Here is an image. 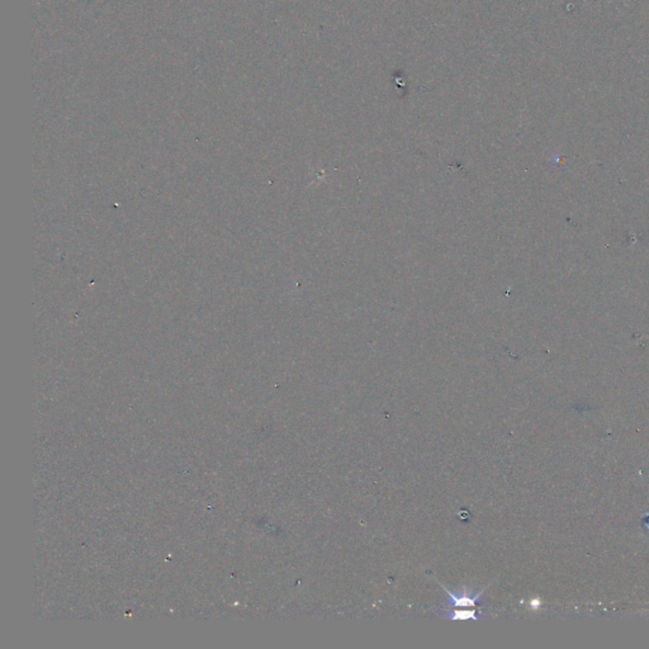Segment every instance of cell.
<instances>
[{"instance_id": "obj_1", "label": "cell", "mask_w": 649, "mask_h": 649, "mask_svg": "<svg viewBox=\"0 0 649 649\" xmlns=\"http://www.w3.org/2000/svg\"><path fill=\"white\" fill-rule=\"evenodd\" d=\"M444 589L448 594L447 603H448L449 608H475L482 601V591H475V589H467L464 586L454 591Z\"/></svg>"}, {"instance_id": "obj_2", "label": "cell", "mask_w": 649, "mask_h": 649, "mask_svg": "<svg viewBox=\"0 0 649 649\" xmlns=\"http://www.w3.org/2000/svg\"><path fill=\"white\" fill-rule=\"evenodd\" d=\"M482 613L477 611V610H472V611H461V610L449 609L445 610L444 613V617L445 619H453V620H469V619H475V620H478L483 617Z\"/></svg>"}]
</instances>
